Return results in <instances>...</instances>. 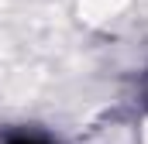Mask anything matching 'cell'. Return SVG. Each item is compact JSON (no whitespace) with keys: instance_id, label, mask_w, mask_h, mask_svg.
Masks as SVG:
<instances>
[{"instance_id":"6da1fadb","label":"cell","mask_w":148,"mask_h":144,"mask_svg":"<svg viewBox=\"0 0 148 144\" xmlns=\"http://www.w3.org/2000/svg\"><path fill=\"white\" fill-rule=\"evenodd\" d=\"M7 144H48V141H41V137H10Z\"/></svg>"}]
</instances>
